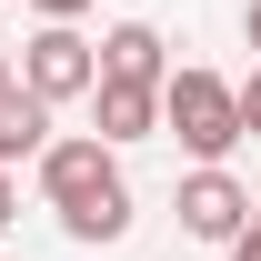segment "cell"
Returning a JSON list of instances; mask_svg holds the SVG:
<instances>
[{"label": "cell", "instance_id": "8992f818", "mask_svg": "<svg viewBox=\"0 0 261 261\" xmlns=\"http://www.w3.org/2000/svg\"><path fill=\"white\" fill-rule=\"evenodd\" d=\"M151 130H161V91H141V81H100V91H91V141H100V151L151 141Z\"/></svg>", "mask_w": 261, "mask_h": 261}, {"label": "cell", "instance_id": "7a4b0ae2", "mask_svg": "<svg viewBox=\"0 0 261 261\" xmlns=\"http://www.w3.org/2000/svg\"><path fill=\"white\" fill-rule=\"evenodd\" d=\"M161 130L201 171H221L231 151H241V81H221V70H171L161 81Z\"/></svg>", "mask_w": 261, "mask_h": 261}, {"label": "cell", "instance_id": "52a82bcc", "mask_svg": "<svg viewBox=\"0 0 261 261\" xmlns=\"http://www.w3.org/2000/svg\"><path fill=\"white\" fill-rule=\"evenodd\" d=\"M40 151H50V100H31L20 81H10V91H0V171L40 161Z\"/></svg>", "mask_w": 261, "mask_h": 261}, {"label": "cell", "instance_id": "3957f363", "mask_svg": "<svg viewBox=\"0 0 261 261\" xmlns=\"http://www.w3.org/2000/svg\"><path fill=\"white\" fill-rule=\"evenodd\" d=\"M20 91L50 100V111H61V100H91L100 91V40H81L70 20H40V31L20 40Z\"/></svg>", "mask_w": 261, "mask_h": 261}, {"label": "cell", "instance_id": "277c9868", "mask_svg": "<svg viewBox=\"0 0 261 261\" xmlns=\"http://www.w3.org/2000/svg\"><path fill=\"white\" fill-rule=\"evenodd\" d=\"M171 211H181V231H191V241H221V251L241 241V231H251V191H241L231 171H191Z\"/></svg>", "mask_w": 261, "mask_h": 261}, {"label": "cell", "instance_id": "5b68a950", "mask_svg": "<svg viewBox=\"0 0 261 261\" xmlns=\"http://www.w3.org/2000/svg\"><path fill=\"white\" fill-rule=\"evenodd\" d=\"M100 81H141V91H161L171 81V40L151 20H111L100 31Z\"/></svg>", "mask_w": 261, "mask_h": 261}, {"label": "cell", "instance_id": "6da1fadb", "mask_svg": "<svg viewBox=\"0 0 261 261\" xmlns=\"http://www.w3.org/2000/svg\"><path fill=\"white\" fill-rule=\"evenodd\" d=\"M40 191H50V211H61V231H70V241H121V231H130V181H121V151H100L91 130L40 151Z\"/></svg>", "mask_w": 261, "mask_h": 261}, {"label": "cell", "instance_id": "7c38bea8", "mask_svg": "<svg viewBox=\"0 0 261 261\" xmlns=\"http://www.w3.org/2000/svg\"><path fill=\"white\" fill-rule=\"evenodd\" d=\"M241 31H251V50H261V0H251V10H241Z\"/></svg>", "mask_w": 261, "mask_h": 261}, {"label": "cell", "instance_id": "ba28073f", "mask_svg": "<svg viewBox=\"0 0 261 261\" xmlns=\"http://www.w3.org/2000/svg\"><path fill=\"white\" fill-rule=\"evenodd\" d=\"M241 141H261V70L241 81Z\"/></svg>", "mask_w": 261, "mask_h": 261}, {"label": "cell", "instance_id": "8fae6325", "mask_svg": "<svg viewBox=\"0 0 261 261\" xmlns=\"http://www.w3.org/2000/svg\"><path fill=\"white\" fill-rule=\"evenodd\" d=\"M231 261H261V221H251V231H241V241H231Z\"/></svg>", "mask_w": 261, "mask_h": 261}, {"label": "cell", "instance_id": "4fadbf2b", "mask_svg": "<svg viewBox=\"0 0 261 261\" xmlns=\"http://www.w3.org/2000/svg\"><path fill=\"white\" fill-rule=\"evenodd\" d=\"M10 81H20V70H10V61H0V91H10Z\"/></svg>", "mask_w": 261, "mask_h": 261}, {"label": "cell", "instance_id": "9c48e42d", "mask_svg": "<svg viewBox=\"0 0 261 261\" xmlns=\"http://www.w3.org/2000/svg\"><path fill=\"white\" fill-rule=\"evenodd\" d=\"M40 20H70V31H81V10H91V0H31Z\"/></svg>", "mask_w": 261, "mask_h": 261}, {"label": "cell", "instance_id": "30bf717a", "mask_svg": "<svg viewBox=\"0 0 261 261\" xmlns=\"http://www.w3.org/2000/svg\"><path fill=\"white\" fill-rule=\"evenodd\" d=\"M20 221V181H10V171H0V231Z\"/></svg>", "mask_w": 261, "mask_h": 261}]
</instances>
